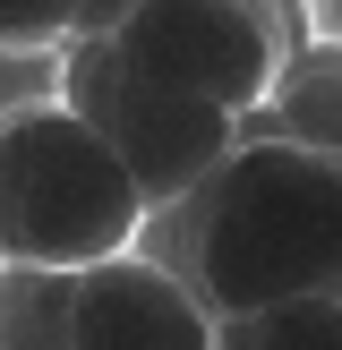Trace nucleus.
Listing matches in <instances>:
<instances>
[{
	"label": "nucleus",
	"mask_w": 342,
	"mask_h": 350,
	"mask_svg": "<svg viewBox=\"0 0 342 350\" xmlns=\"http://www.w3.org/2000/svg\"><path fill=\"white\" fill-rule=\"evenodd\" d=\"M68 308H77V273L0 265V350H68Z\"/></svg>",
	"instance_id": "nucleus-7"
},
{
	"label": "nucleus",
	"mask_w": 342,
	"mask_h": 350,
	"mask_svg": "<svg viewBox=\"0 0 342 350\" xmlns=\"http://www.w3.org/2000/svg\"><path fill=\"white\" fill-rule=\"evenodd\" d=\"M60 103L137 171V188H146L154 205L197 197L239 154V120L231 111H214V103H197V94H171L163 77H146V68L111 43V34H77V43L60 51Z\"/></svg>",
	"instance_id": "nucleus-3"
},
{
	"label": "nucleus",
	"mask_w": 342,
	"mask_h": 350,
	"mask_svg": "<svg viewBox=\"0 0 342 350\" xmlns=\"http://www.w3.org/2000/svg\"><path fill=\"white\" fill-rule=\"evenodd\" d=\"M0 265H9V205H0Z\"/></svg>",
	"instance_id": "nucleus-12"
},
{
	"label": "nucleus",
	"mask_w": 342,
	"mask_h": 350,
	"mask_svg": "<svg viewBox=\"0 0 342 350\" xmlns=\"http://www.w3.org/2000/svg\"><path fill=\"white\" fill-rule=\"evenodd\" d=\"M137 9H146V0H86V26H77V34H120Z\"/></svg>",
	"instance_id": "nucleus-11"
},
{
	"label": "nucleus",
	"mask_w": 342,
	"mask_h": 350,
	"mask_svg": "<svg viewBox=\"0 0 342 350\" xmlns=\"http://www.w3.org/2000/svg\"><path fill=\"white\" fill-rule=\"evenodd\" d=\"M188 205V282L214 317H265L291 299H342V163L291 137H239V154Z\"/></svg>",
	"instance_id": "nucleus-1"
},
{
	"label": "nucleus",
	"mask_w": 342,
	"mask_h": 350,
	"mask_svg": "<svg viewBox=\"0 0 342 350\" xmlns=\"http://www.w3.org/2000/svg\"><path fill=\"white\" fill-rule=\"evenodd\" d=\"M146 77H163L171 94H197L214 111H265L274 77V17L248 0H146L129 26L111 34Z\"/></svg>",
	"instance_id": "nucleus-4"
},
{
	"label": "nucleus",
	"mask_w": 342,
	"mask_h": 350,
	"mask_svg": "<svg viewBox=\"0 0 342 350\" xmlns=\"http://www.w3.org/2000/svg\"><path fill=\"white\" fill-rule=\"evenodd\" d=\"M265 111H274V137L317 146V154H334V163H342V51H325V43L300 51V60L274 77Z\"/></svg>",
	"instance_id": "nucleus-6"
},
{
	"label": "nucleus",
	"mask_w": 342,
	"mask_h": 350,
	"mask_svg": "<svg viewBox=\"0 0 342 350\" xmlns=\"http://www.w3.org/2000/svg\"><path fill=\"white\" fill-rule=\"evenodd\" d=\"M214 334H222V317L205 308V291L137 248L77 273L68 350H214Z\"/></svg>",
	"instance_id": "nucleus-5"
},
{
	"label": "nucleus",
	"mask_w": 342,
	"mask_h": 350,
	"mask_svg": "<svg viewBox=\"0 0 342 350\" xmlns=\"http://www.w3.org/2000/svg\"><path fill=\"white\" fill-rule=\"evenodd\" d=\"M248 9H265V0H248Z\"/></svg>",
	"instance_id": "nucleus-13"
},
{
	"label": "nucleus",
	"mask_w": 342,
	"mask_h": 350,
	"mask_svg": "<svg viewBox=\"0 0 342 350\" xmlns=\"http://www.w3.org/2000/svg\"><path fill=\"white\" fill-rule=\"evenodd\" d=\"M0 205H9V265L43 273H86L129 256L154 214L137 171L60 94L0 120Z\"/></svg>",
	"instance_id": "nucleus-2"
},
{
	"label": "nucleus",
	"mask_w": 342,
	"mask_h": 350,
	"mask_svg": "<svg viewBox=\"0 0 342 350\" xmlns=\"http://www.w3.org/2000/svg\"><path fill=\"white\" fill-rule=\"evenodd\" d=\"M86 0H0V43L9 51H60L77 43Z\"/></svg>",
	"instance_id": "nucleus-9"
},
{
	"label": "nucleus",
	"mask_w": 342,
	"mask_h": 350,
	"mask_svg": "<svg viewBox=\"0 0 342 350\" xmlns=\"http://www.w3.org/2000/svg\"><path fill=\"white\" fill-rule=\"evenodd\" d=\"M51 94H60V51H9L0 43V120L34 111Z\"/></svg>",
	"instance_id": "nucleus-10"
},
{
	"label": "nucleus",
	"mask_w": 342,
	"mask_h": 350,
	"mask_svg": "<svg viewBox=\"0 0 342 350\" xmlns=\"http://www.w3.org/2000/svg\"><path fill=\"white\" fill-rule=\"evenodd\" d=\"M214 350H342V299H291L265 317H222Z\"/></svg>",
	"instance_id": "nucleus-8"
}]
</instances>
